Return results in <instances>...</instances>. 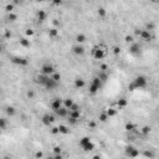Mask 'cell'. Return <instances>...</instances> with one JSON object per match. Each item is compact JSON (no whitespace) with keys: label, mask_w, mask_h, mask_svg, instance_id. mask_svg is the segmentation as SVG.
<instances>
[{"label":"cell","mask_w":159,"mask_h":159,"mask_svg":"<svg viewBox=\"0 0 159 159\" xmlns=\"http://www.w3.org/2000/svg\"><path fill=\"white\" fill-rule=\"evenodd\" d=\"M92 55L96 60H102L106 56V46H103V45L94 46L92 49Z\"/></svg>","instance_id":"cell-1"},{"label":"cell","mask_w":159,"mask_h":159,"mask_svg":"<svg viewBox=\"0 0 159 159\" xmlns=\"http://www.w3.org/2000/svg\"><path fill=\"white\" fill-rule=\"evenodd\" d=\"M134 84H135V87L137 88H144L147 87V84H148V81L144 76H138V77H135V80L133 81Z\"/></svg>","instance_id":"cell-2"},{"label":"cell","mask_w":159,"mask_h":159,"mask_svg":"<svg viewBox=\"0 0 159 159\" xmlns=\"http://www.w3.org/2000/svg\"><path fill=\"white\" fill-rule=\"evenodd\" d=\"M49 78H50V76H47V75H45V73L41 72V75H37V76L35 77V82H36L37 84H41V86H45Z\"/></svg>","instance_id":"cell-3"},{"label":"cell","mask_w":159,"mask_h":159,"mask_svg":"<svg viewBox=\"0 0 159 159\" xmlns=\"http://www.w3.org/2000/svg\"><path fill=\"white\" fill-rule=\"evenodd\" d=\"M11 62L16 63V65H20V66H26L29 63V61L25 57H20V56H13L11 57Z\"/></svg>","instance_id":"cell-4"},{"label":"cell","mask_w":159,"mask_h":159,"mask_svg":"<svg viewBox=\"0 0 159 159\" xmlns=\"http://www.w3.org/2000/svg\"><path fill=\"white\" fill-rule=\"evenodd\" d=\"M41 72L45 73V75H47V76H50V75H52V73L55 72V67L52 65H50V63H46V65H44L41 67Z\"/></svg>","instance_id":"cell-5"},{"label":"cell","mask_w":159,"mask_h":159,"mask_svg":"<svg viewBox=\"0 0 159 159\" xmlns=\"http://www.w3.org/2000/svg\"><path fill=\"white\" fill-rule=\"evenodd\" d=\"M41 122H42V124H45V126H50L51 123L55 122V117H54V116H51V114H44L41 117Z\"/></svg>","instance_id":"cell-6"},{"label":"cell","mask_w":159,"mask_h":159,"mask_svg":"<svg viewBox=\"0 0 159 159\" xmlns=\"http://www.w3.org/2000/svg\"><path fill=\"white\" fill-rule=\"evenodd\" d=\"M59 86V82L57 81H55L54 78H52V77H50L49 80H47V82H46V84H45V86L44 87H46V90H54V88H56Z\"/></svg>","instance_id":"cell-7"},{"label":"cell","mask_w":159,"mask_h":159,"mask_svg":"<svg viewBox=\"0 0 159 159\" xmlns=\"http://www.w3.org/2000/svg\"><path fill=\"white\" fill-rule=\"evenodd\" d=\"M126 153H127V155L131 157V158H135V157L139 155L138 149H135L134 147H128V148H127V151H126Z\"/></svg>","instance_id":"cell-8"},{"label":"cell","mask_w":159,"mask_h":159,"mask_svg":"<svg viewBox=\"0 0 159 159\" xmlns=\"http://www.w3.org/2000/svg\"><path fill=\"white\" fill-rule=\"evenodd\" d=\"M62 106H63V100H61V98H55L54 101H52V103H51V107H52L54 111L61 108Z\"/></svg>","instance_id":"cell-9"},{"label":"cell","mask_w":159,"mask_h":159,"mask_svg":"<svg viewBox=\"0 0 159 159\" xmlns=\"http://www.w3.org/2000/svg\"><path fill=\"white\" fill-rule=\"evenodd\" d=\"M141 37H142V40H144V41H151V40L153 39V36H152V34H151V31H149V30H147V29L142 30Z\"/></svg>","instance_id":"cell-10"},{"label":"cell","mask_w":159,"mask_h":159,"mask_svg":"<svg viewBox=\"0 0 159 159\" xmlns=\"http://www.w3.org/2000/svg\"><path fill=\"white\" fill-rule=\"evenodd\" d=\"M68 108H66L65 106H62L61 108H59V109H56L55 112H56V114L59 116V117H67L68 116Z\"/></svg>","instance_id":"cell-11"},{"label":"cell","mask_w":159,"mask_h":159,"mask_svg":"<svg viewBox=\"0 0 159 159\" xmlns=\"http://www.w3.org/2000/svg\"><path fill=\"white\" fill-rule=\"evenodd\" d=\"M129 52L132 55H138L139 52H141V46L139 44H134V42H132V45L129 47Z\"/></svg>","instance_id":"cell-12"},{"label":"cell","mask_w":159,"mask_h":159,"mask_svg":"<svg viewBox=\"0 0 159 159\" xmlns=\"http://www.w3.org/2000/svg\"><path fill=\"white\" fill-rule=\"evenodd\" d=\"M72 51H73V54H75V55H83L84 54V47L78 44V45H75L72 47Z\"/></svg>","instance_id":"cell-13"},{"label":"cell","mask_w":159,"mask_h":159,"mask_svg":"<svg viewBox=\"0 0 159 159\" xmlns=\"http://www.w3.org/2000/svg\"><path fill=\"white\" fill-rule=\"evenodd\" d=\"M84 84H86V82H84L83 78H76L75 80V87L76 88H82V87H84Z\"/></svg>","instance_id":"cell-14"},{"label":"cell","mask_w":159,"mask_h":159,"mask_svg":"<svg viewBox=\"0 0 159 159\" xmlns=\"http://www.w3.org/2000/svg\"><path fill=\"white\" fill-rule=\"evenodd\" d=\"M46 13L44 11V10H39V11H37V20L40 21V23H41V21H45L46 20Z\"/></svg>","instance_id":"cell-15"},{"label":"cell","mask_w":159,"mask_h":159,"mask_svg":"<svg viewBox=\"0 0 159 159\" xmlns=\"http://www.w3.org/2000/svg\"><path fill=\"white\" fill-rule=\"evenodd\" d=\"M19 42H20V45L23 46V47H30V45H31L30 40H27L26 37H21Z\"/></svg>","instance_id":"cell-16"},{"label":"cell","mask_w":159,"mask_h":159,"mask_svg":"<svg viewBox=\"0 0 159 159\" xmlns=\"http://www.w3.org/2000/svg\"><path fill=\"white\" fill-rule=\"evenodd\" d=\"M117 104H118V107H119V108H124V107H127V104H128V101H127V98L123 97V98L118 100Z\"/></svg>","instance_id":"cell-17"},{"label":"cell","mask_w":159,"mask_h":159,"mask_svg":"<svg viewBox=\"0 0 159 159\" xmlns=\"http://www.w3.org/2000/svg\"><path fill=\"white\" fill-rule=\"evenodd\" d=\"M49 36L50 37H57L59 36V30L56 27H52L49 30Z\"/></svg>","instance_id":"cell-18"},{"label":"cell","mask_w":159,"mask_h":159,"mask_svg":"<svg viewBox=\"0 0 159 159\" xmlns=\"http://www.w3.org/2000/svg\"><path fill=\"white\" fill-rule=\"evenodd\" d=\"M124 129H126L127 132H133V131L135 129V124H133V123H131V122L126 123V126H124Z\"/></svg>","instance_id":"cell-19"},{"label":"cell","mask_w":159,"mask_h":159,"mask_svg":"<svg viewBox=\"0 0 159 159\" xmlns=\"http://www.w3.org/2000/svg\"><path fill=\"white\" fill-rule=\"evenodd\" d=\"M70 117L72 118H76V119H80L81 117V111H70Z\"/></svg>","instance_id":"cell-20"},{"label":"cell","mask_w":159,"mask_h":159,"mask_svg":"<svg viewBox=\"0 0 159 159\" xmlns=\"http://www.w3.org/2000/svg\"><path fill=\"white\" fill-rule=\"evenodd\" d=\"M98 90H100V88H98L94 83H91V84H90V87H88V91H90V93H92V94L97 93V92H98Z\"/></svg>","instance_id":"cell-21"},{"label":"cell","mask_w":159,"mask_h":159,"mask_svg":"<svg viewBox=\"0 0 159 159\" xmlns=\"http://www.w3.org/2000/svg\"><path fill=\"white\" fill-rule=\"evenodd\" d=\"M73 103H75V102H73V100H71V98H66V100H63V106H65V107L66 108H71V106L73 104Z\"/></svg>","instance_id":"cell-22"},{"label":"cell","mask_w":159,"mask_h":159,"mask_svg":"<svg viewBox=\"0 0 159 159\" xmlns=\"http://www.w3.org/2000/svg\"><path fill=\"white\" fill-rule=\"evenodd\" d=\"M90 142H91V139L88 138V137H82V138L80 139V145H81V147H84L86 144H88Z\"/></svg>","instance_id":"cell-23"},{"label":"cell","mask_w":159,"mask_h":159,"mask_svg":"<svg viewBox=\"0 0 159 159\" xmlns=\"http://www.w3.org/2000/svg\"><path fill=\"white\" fill-rule=\"evenodd\" d=\"M76 41H77V44H83V42L86 41V36H84L83 34H78L76 36Z\"/></svg>","instance_id":"cell-24"},{"label":"cell","mask_w":159,"mask_h":159,"mask_svg":"<svg viewBox=\"0 0 159 159\" xmlns=\"http://www.w3.org/2000/svg\"><path fill=\"white\" fill-rule=\"evenodd\" d=\"M98 77H100V80H101L102 82H106V81H107V78H108L107 73H106L104 71H101V72H98Z\"/></svg>","instance_id":"cell-25"},{"label":"cell","mask_w":159,"mask_h":159,"mask_svg":"<svg viewBox=\"0 0 159 159\" xmlns=\"http://www.w3.org/2000/svg\"><path fill=\"white\" fill-rule=\"evenodd\" d=\"M82 148H83V151H86V152H91V151L94 149V144H93L92 142H90L88 144H86V145L82 147Z\"/></svg>","instance_id":"cell-26"},{"label":"cell","mask_w":159,"mask_h":159,"mask_svg":"<svg viewBox=\"0 0 159 159\" xmlns=\"http://www.w3.org/2000/svg\"><path fill=\"white\" fill-rule=\"evenodd\" d=\"M108 118H109V117H108V114L106 113V112H103V113H101V114L98 116V119H100L101 122H103V123H104V122H107Z\"/></svg>","instance_id":"cell-27"},{"label":"cell","mask_w":159,"mask_h":159,"mask_svg":"<svg viewBox=\"0 0 159 159\" xmlns=\"http://www.w3.org/2000/svg\"><path fill=\"white\" fill-rule=\"evenodd\" d=\"M59 129H60V133H62V134H67V133H70V129L67 128L66 126H63V124L59 126Z\"/></svg>","instance_id":"cell-28"},{"label":"cell","mask_w":159,"mask_h":159,"mask_svg":"<svg viewBox=\"0 0 159 159\" xmlns=\"http://www.w3.org/2000/svg\"><path fill=\"white\" fill-rule=\"evenodd\" d=\"M5 112H6L8 116H14L15 114V108L13 107V106H9V107H6Z\"/></svg>","instance_id":"cell-29"},{"label":"cell","mask_w":159,"mask_h":159,"mask_svg":"<svg viewBox=\"0 0 159 159\" xmlns=\"http://www.w3.org/2000/svg\"><path fill=\"white\" fill-rule=\"evenodd\" d=\"M92 83H94V84H96V86H97L98 88H101V87H102V83H103V82H102V81L100 80V77L97 76V77H94V78L92 80Z\"/></svg>","instance_id":"cell-30"},{"label":"cell","mask_w":159,"mask_h":159,"mask_svg":"<svg viewBox=\"0 0 159 159\" xmlns=\"http://www.w3.org/2000/svg\"><path fill=\"white\" fill-rule=\"evenodd\" d=\"M151 131H152V128L149 126H144L143 128L141 129V132H142V134H144V135H147V134H149L151 133Z\"/></svg>","instance_id":"cell-31"},{"label":"cell","mask_w":159,"mask_h":159,"mask_svg":"<svg viewBox=\"0 0 159 159\" xmlns=\"http://www.w3.org/2000/svg\"><path fill=\"white\" fill-rule=\"evenodd\" d=\"M106 113L108 114V117H114V116L117 114V109H114V108H108L107 111H106Z\"/></svg>","instance_id":"cell-32"},{"label":"cell","mask_w":159,"mask_h":159,"mask_svg":"<svg viewBox=\"0 0 159 159\" xmlns=\"http://www.w3.org/2000/svg\"><path fill=\"white\" fill-rule=\"evenodd\" d=\"M16 19H17V15H16V14L9 13V15H8V20H9V21H11V23H13V21H15Z\"/></svg>","instance_id":"cell-33"},{"label":"cell","mask_w":159,"mask_h":159,"mask_svg":"<svg viewBox=\"0 0 159 159\" xmlns=\"http://www.w3.org/2000/svg\"><path fill=\"white\" fill-rule=\"evenodd\" d=\"M97 13H98V15H100L101 17H104L106 14H107V13H106V9H104V8H98Z\"/></svg>","instance_id":"cell-34"},{"label":"cell","mask_w":159,"mask_h":159,"mask_svg":"<svg viewBox=\"0 0 159 159\" xmlns=\"http://www.w3.org/2000/svg\"><path fill=\"white\" fill-rule=\"evenodd\" d=\"M51 77L54 78L55 81H57V82H60V80H61V75H60L59 72H54V73L51 75Z\"/></svg>","instance_id":"cell-35"},{"label":"cell","mask_w":159,"mask_h":159,"mask_svg":"<svg viewBox=\"0 0 159 159\" xmlns=\"http://www.w3.org/2000/svg\"><path fill=\"white\" fill-rule=\"evenodd\" d=\"M124 41L127 42V44H132V42L134 41V39H133V36H131V35H127V36L124 37Z\"/></svg>","instance_id":"cell-36"},{"label":"cell","mask_w":159,"mask_h":159,"mask_svg":"<svg viewBox=\"0 0 159 159\" xmlns=\"http://www.w3.org/2000/svg\"><path fill=\"white\" fill-rule=\"evenodd\" d=\"M112 50H113V54H114V55H119V54H121V47H119V46H113Z\"/></svg>","instance_id":"cell-37"},{"label":"cell","mask_w":159,"mask_h":159,"mask_svg":"<svg viewBox=\"0 0 159 159\" xmlns=\"http://www.w3.org/2000/svg\"><path fill=\"white\" fill-rule=\"evenodd\" d=\"M70 111H81V108H80V106H78L77 103H73V104L71 106Z\"/></svg>","instance_id":"cell-38"},{"label":"cell","mask_w":159,"mask_h":159,"mask_svg":"<svg viewBox=\"0 0 159 159\" xmlns=\"http://www.w3.org/2000/svg\"><path fill=\"white\" fill-rule=\"evenodd\" d=\"M5 10L8 13H13V10H14V5L13 4H8L6 6H5Z\"/></svg>","instance_id":"cell-39"},{"label":"cell","mask_w":159,"mask_h":159,"mask_svg":"<svg viewBox=\"0 0 159 159\" xmlns=\"http://www.w3.org/2000/svg\"><path fill=\"white\" fill-rule=\"evenodd\" d=\"M26 96H27V98H30V100H33L34 97H35V92L34 91H27V93H26Z\"/></svg>","instance_id":"cell-40"},{"label":"cell","mask_w":159,"mask_h":159,"mask_svg":"<svg viewBox=\"0 0 159 159\" xmlns=\"http://www.w3.org/2000/svg\"><path fill=\"white\" fill-rule=\"evenodd\" d=\"M5 126H6V121H5V118H1L0 119V128L5 129Z\"/></svg>","instance_id":"cell-41"},{"label":"cell","mask_w":159,"mask_h":159,"mask_svg":"<svg viewBox=\"0 0 159 159\" xmlns=\"http://www.w3.org/2000/svg\"><path fill=\"white\" fill-rule=\"evenodd\" d=\"M54 152H55V154L61 153V152H62V148H61L60 145H56V147H54Z\"/></svg>","instance_id":"cell-42"},{"label":"cell","mask_w":159,"mask_h":159,"mask_svg":"<svg viewBox=\"0 0 159 159\" xmlns=\"http://www.w3.org/2000/svg\"><path fill=\"white\" fill-rule=\"evenodd\" d=\"M145 29H147V30H149V31L153 30V29H154V24H153V23H148V24L145 25Z\"/></svg>","instance_id":"cell-43"},{"label":"cell","mask_w":159,"mask_h":159,"mask_svg":"<svg viewBox=\"0 0 159 159\" xmlns=\"http://www.w3.org/2000/svg\"><path fill=\"white\" fill-rule=\"evenodd\" d=\"M11 35H13V34H11V31L6 30V31H5V34H4V37H5V39H10V37H11Z\"/></svg>","instance_id":"cell-44"},{"label":"cell","mask_w":159,"mask_h":159,"mask_svg":"<svg viewBox=\"0 0 159 159\" xmlns=\"http://www.w3.org/2000/svg\"><path fill=\"white\" fill-rule=\"evenodd\" d=\"M88 127H90L91 129H94V128H96V122H94V121H91V122L88 123Z\"/></svg>","instance_id":"cell-45"},{"label":"cell","mask_w":159,"mask_h":159,"mask_svg":"<svg viewBox=\"0 0 159 159\" xmlns=\"http://www.w3.org/2000/svg\"><path fill=\"white\" fill-rule=\"evenodd\" d=\"M128 90H129V91H134V90H137V87H135V84H134V82H132V83H129V86H128Z\"/></svg>","instance_id":"cell-46"},{"label":"cell","mask_w":159,"mask_h":159,"mask_svg":"<svg viewBox=\"0 0 159 159\" xmlns=\"http://www.w3.org/2000/svg\"><path fill=\"white\" fill-rule=\"evenodd\" d=\"M51 133H52V134H57V133H60V129H59V127H54V128L51 129Z\"/></svg>","instance_id":"cell-47"},{"label":"cell","mask_w":159,"mask_h":159,"mask_svg":"<svg viewBox=\"0 0 159 159\" xmlns=\"http://www.w3.org/2000/svg\"><path fill=\"white\" fill-rule=\"evenodd\" d=\"M25 34H26L27 36H33V35H34V30H31V29H27V30L25 31Z\"/></svg>","instance_id":"cell-48"},{"label":"cell","mask_w":159,"mask_h":159,"mask_svg":"<svg viewBox=\"0 0 159 159\" xmlns=\"http://www.w3.org/2000/svg\"><path fill=\"white\" fill-rule=\"evenodd\" d=\"M68 122H70L71 124H75V123L77 122V119H76V118H72V117H70V116H68Z\"/></svg>","instance_id":"cell-49"},{"label":"cell","mask_w":159,"mask_h":159,"mask_svg":"<svg viewBox=\"0 0 159 159\" xmlns=\"http://www.w3.org/2000/svg\"><path fill=\"white\" fill-rule=\"evenodd\" d=\"M52 3H54V5H61L62 4V0H52Z\"/></svg>","instance_id":"cell-50"},{"label":"cell","mask_w":159,"mask_h":159,"mask_svg":"<svg viewBox=\"0 0 159 159\" xmlns=\"http://www.w3.org/2000/svg\"><path fill=\"white\" fill-rule=\"evenodd\" d=\"M35 157H36V158H42V157H44V154H42L41 152H36V153H35Z\"/></svg>","instance_id":"cell-51"},{"label":"cell","mask_w":159,"mask_h":159,"mask_svg":"<svg viewBox=\"0 0 159 159\" xmlns=\"http://www.w3.org/2000/svg\"><path fill=\"white\" fill-rule=\"evenodd\" d=\"M63 158V155L61 154V153H57V154H55V159H62Z\"/></svg>","instance_id":"cell-52"},{"label":"cell","mask_w":159,"mask_h":159,"mask_svg":"<svg viewBox=\"0 0 159 159\" xmlns=\"http://www.w3.org/2000/svg\"><path fill=\"white\" fill-rule=\"evenodd\" d=\"M144 155H145V157H151V158H152V157H154V154H153V153H151V152H144Z\"/></svg>","instance_id":"cell-53"},{"label":"cell","mask_w":159,"mask_h":159,"mask_svg":"<svg viewBox=\"0 0 159 159\" xmlns=\"http://www.w3.org/2000/svg\"><path fill=\"white\" fill-rule=\"evenodd\" d=\"M101 71H106V70H107V65H104V63H103V65H101Z\"/></svg>","instance_id":"cell-54"},{"label":"cell","mask_w":159,"mask_h":159,"mask_svg":"<svg viewBox=\"0 0 159 159\" xmlns=\"http://www.w3.org/2000/svg\"><path fill=\"white\" fill-rule=\"evenodd\" d=\"M134 33H135V35H139V36H141L142 30H141V29H135V31H134Z\"/></svg>","instance_id":"cell-55"},{"label":"cell","mask_w":159,"mask_h":159,"mask_svg":"<svg viewBox=\"0 0 159 159\" xmlns=\"http://www.w3.org/2000/svg\"><path fill=\"white\" fill-rule=\"evenodd\" d=\"M36 1H39V3H42V1H44V0H36Z\"/></svg>","instance_id":"cell-56"},{"label":"cell","mask_w":159,"mask_h":159,"mask_svg":"<svg viewBox=\"0 0 159 159\" xmlns=\"http://www.w3.org/2000/svg\"><path fill=\"white\" fill-rule=\"evenodd\" d=\"M158 1H159V0H158Z\"/></svg>","instance_id":"cell-57"}]
</instances>
